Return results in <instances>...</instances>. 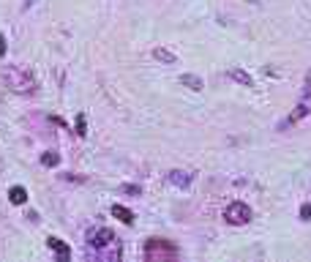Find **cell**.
Listing matches in <instances>:
<instances>
[{"label": "cell", "mask_w": 311, "mask_h": 262, "mask_svg": "<svg viewBox=\"0 0 311 262\" xmlns=\"http://www.w3.org/2000/svg\"><path fill=\"white\" fill-rule=\"evenodd\" d=\"M308 115H311V71L306 74V85H303V93H300L298 104H295L292 115H290V123H298V121H303V117H308Z\"/></svg>", "instance_id": "4"}, {"label": "cell", "mask_w": 311, "mask_h": 262, "mask_svg": "<svg viewBox=\"0 0 311 262\" xmlns=\"http://www.w3.org/2000/svg\"><path fill=\"white\" fill-rule=\"evenodd\" d=\"M41 164H44V166H58V164H60V156L55 153V150H46V153L41 156Z\"/></svg>", "instance_id": "13"}, {"label": "cell", "mask_w": 311, "mask_h": 262, "mask_svg": "<svg viewBox=\"0 0 311 262\" xmlns=\"http://www.w3.org/2000/svg\"><path fill=\"white\" fill-rule=\"evenodd\" d=\"M153 58L161 60V63H175V60H178L170 50H164V46H156V50H153Z\"/></svg>", "instance_id": "11"}, {"label": "cell", "mask_w": 311, "mask_h": 262, "mask_svg": "<svg viewBox=\"0 0 311 262\" xmlns=\"http://www.w3.org/2000/svg\"><path fill=\"white\" fill-rule=\"evenodd\" d=\"M145 259L148 262H172V259H178V246L170 241H161V237H153V241L145 243Z\"/></svg>", "instance_id": "3"}, {"label": "cell", "mask_w": 311, "mask_h": 262, "mask_svg": "<svg viewBox=\"0 0 311 262\" xmlns=\"http://www.w3.org/2000/svg\"><path fill=\"white\" fill-rule=\"evenodd\" d=\"M229 77H232L235 82H241V85H246V87H254V79H251L249 74H246L243 68H232V71H229Z\"/></svg>", "instance_id": "10"}, {"label": "cell", "mask_w": 311, "mask_h": 262, "mask_svg": "<svg viewBox=\"0 0 311 262\" xmlns=\"http://www.w3.org/2000/svg\"><path fill=\"white\" fill-rule=\"evenodd\" d=\"M224 219L232 227H243V224H249V221H251V208L246 202H232V205H227Z\"/></svg>", "instance_id": "5"}, {"label": "cell", "mask_w": 311, "mask_h": 262, "mask_svg": "<svg viewBox=\"0 0 311 262\" xmlns=\"http://www.w3.org/2000/svg\"><path fill=\"white\" fill-rule=\"evenodd\" d=\"M180 82L186 85V87H191V90H202V79L194 77V74H183V77H180Z\"/></svg>", "instance_id": "12"}, {"label": "cell", "mask_w": 311, "mask_h": 262, "mask_svg": "<svg viewBox=\"0 0 311 262\" xmlns=\"http://www.w3.org/2000/svg\"><path fill=\"white\" fill-rule=\"evenodd\" d=\"M300 219L303 221H311V205H300Z\"/></svg>", "instance_id": "15"}, {"label": "cell", "mask_w": 311, "mask_h": 262, "mask_svg": "<svg viewBox=\"0 0 311 262\" xmlns=\"http://www.w3.org/2000/svg\"><path fill=\"white\" fill-rule=\"evenodd\" d=\"M170 180L172 186H178V188H188L191 186V172H183V170H172L170 172Z\"/></svg>", "instance_id": "7"}, {"label": "cell", "mask_w": 311, "mask_h": 262, "mask_svg": "<svg viewBox=\"0 0 311 262\" xmlns=\"http://www.w3.org/2000/svg\"><path fill=\"white\" fill-rule=\"evenodd\" d=\"M6 82H9V87L14 93H36V77H33V71L25 68V66H9L6 68Z\"/></svg>", "instance_id": "2"}, {"label": "cell", "mask_w": 311, "mask_h": 262, "mask_svg": "<svg viewBox=\"0 0 311 262\" xmlns=\"http://www.w3.org/2000/svg\"><path fill=\"white\" fill-rule=\"evenodd\" d=\"M46 246H50V249H52L55 254H58V259H63V262H66V259L71 257V249L60 241V237H46Z\"/></svg>", "instance_id": "6"}, {"label": "cell", "mask_w": 311, "mask_h": 262, "mask_svg": "<svg viewBox=\"0 0 311 262\" xmlns=\"http://www.w3.org/2000/svg\"><path fill=\"white\" fill-rule=\"evenodd\" d=\"M87 246L99 254L104 262H117L121 259V246H117V237L112 229L107 227H99V229H90L87 232Z\"/></svg>", "instance_id": "1"}, {"label": "cell", "mask_w": 311, "mask_h": 262, "mask_svg": "<svg viewBox=\"0 0 311 262\" xmlns=\"http://www.w3.org/2000/svg\"><path fill=\"white\" fill-rule=\"evenodd\" d=\"M77 134H79V137H85V134H87V123H85V115L82 112L77 115Z\"/></svg>", "instance_id": "14"}, {"label": "cell", "mask_w": 311, "mask_h": 262, "mask_svg": "<svg viewBox=\"0 0 311 262\" xmlns=\"http://www.w3.org/2000/svg\"><path fill=\"white\" fill-rule=\"evenodd\" d=\"M123 192H126V194H134V197H137V194L142 192V188H139V186H131V183H126V186H123Z\"/></svg>", "instance_id": "16"}, {"label": "cell", "mask_w": 311, "mask_h": 262, "mask_svg": "<svg viewBox=\"0 0 311 262\" xmlns=\"http://www.w3.org/2000/svg\"><path fill=\"white\" fill-rule=\"evenodd\" d=\"M3 55H6V38L0 36V58H3Z\"/></svg>", "instance_id": "17"}, {"label": "cell", "mask_w": 311, "mask_h": 262, "mask_svg": "<svg viewBox=\"0 0 311 262\" xmlns=\"http://www.w3.org/2000/svg\"><path fill=\"white\" fill-rule=\"evenodd\" d=\"M9 200L14 202V205H25L28 202V192L22 186H11L9 188Z\"/></svg>", "instance_id": "9"}, {"label": "cell", "mask_w": 311, "mask_h": 262, "mask_svg": "<svg viewBox=\"0 0 311 262\" xmlns=\"http://www.w3.org/2000/svg\"><path fill=\"white\" fill-rule=\"evenodd\" d=\"M112 216L121 219L123 224H134V213L129 208H123V205H112Z\"/></svg>", "instance_id": "8"}, {"label": "cell", "mask_w": 311, "mask_h": 262, "mask_svg": "<svg viewBox=\"0 0 311 262\" xmlns=\"http://www.w3.org/2000/svg\"><path fill=\"white\" fill-rule=\"evenodd\" d=\"M251 3H259V0H251Z\"/></svg>", "instance_id": "18"}]
</instances>
